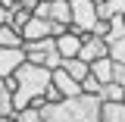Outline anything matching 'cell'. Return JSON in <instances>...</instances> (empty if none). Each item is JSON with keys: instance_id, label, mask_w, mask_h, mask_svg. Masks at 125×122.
Instances as JSON below:
<instances>
[{"instance_id": "obj_3", "label": "cell", "mask_w": 125, "mask_h": 122, "mask_svg": "<svg viewBox=\"0 0 125 122\" xmlns=\"http://www.w3.org/2000/svg\"><path fill=\"white\" fill-rule=\"evenodd\" d=\"M25 60L47 66V69H60L62 66V53L56 47V38H41V41H25Z\"/></svg>"}, {"instance_id": "obj_8", "label": "cell", "mask_w": 125, "mask_h": 122, "mask_svg": "<svg viewBox=\"0 0 125 122\" xmlns=\"http://www.w3.org/2000/svg\"><path fill=\"white\" fill-rule=\"evenodd\" d=\"M53 85L62 91V97H78V94H84V91H81V81L72 78L62 66H60V69H53Z\"/></svg>"}, {"instance_id": "obj_17", "label": "cell", "mask_w": 125, "mask_h": 122, "mask_svg": "<svg viewBox=\"0 0 125 122\" xmlns=\"http://www.w3.org/2000/svg\"><path fill=\"white\" fill-rule=\"evenodd\" d=\"M10 113H16L13 110V91L3 85V78H0V116H10Z\"/></svg>"}, {"instance_id": "obj_23", "label": "cell", "mask_w": 125, "mask_h": 122, "mask_svg": "<svg viewBox=\"0 0 125 122\" xmlns=\"http://www.w3.org/2000/svg\"><path fill=\"white\" fill-rule=\"evenodd\" d=\"M44 97H47V103H60V100H62V91L56 88V85H50V88L44 91Z\"/></svg>"}, {"instance_id": "obj_7", "label": "cell", "mask_w": 125, "mask_h": 122, "mask_svg": "<svg viewBox=\"0 0 125 122\" xmlns=\"http://www.w3.org/2000/svg\"><path fill=\"white\" fill-rule=\"evenodd\" d=\"M56 47H60L62 60H66V56H78V53H81V31L69 25V31L56 38Z\"/></svg>"}, {"instance_id": "obj_14", "label": "cell", "mask_w": 125, "mask_h": 122, "mask_svg": "<svg viewBox=\"0 0 125 122\" xmlns=\"http://www.w3.org/2000/svg\"><path fill=\"white\" fill-rule=\"evenodd\" d=\"M22 44H25L22 31H16L10 22H3L0 25V47H22Z\"/></svg>"}, {"instance_id": "obj_10", "label": "cell", "mask_w": 125, "mask_h": 122, "mask_svg": "<svg viewBox=\"0 0 125 122\" xmlns=\"http://www.w3.org/2000/svg\"><path fill=\"white\" fill-rule=\"evenodd\" d=\"M62 69L72 78H78V81H84V78L91 75V63L81 60V56H66V60H62Z\"/></svg>"}, {"instance_id": "obj_27", "label": "cell", "mask_w": 125, "mask_h": 122, "mask_svg": "<svg viewBox=\"0 0 125 122\" xmlns=\"http://www.w3.org/2000/svg\"><path fill=\"white\" fill-rule=\"evenodd\" d=\"M0 122H19V119H16V113H10V116H0Z\"/></svg>"}, {"instance_id": "obj_26", "label": "cell", "mask_w": 125, "mask_h": 122, "mask_svg": "<svg viewBox=\"0 0 125 122\" xmlns=\"http://www.w3.org/2000/svg\"><path fill=\"white\" fill-rule=\"evenodd\" d=\"M3 22H10V6L0 0V25H3Z\"/></svg>"}, {"instance_id": "obj_1", "label": "cell", "mask_w": 125, "mask_h": 122, "mask_svg": "<svg viewBox=\"0 0 125 122\" xmlns=\"http://www.w3.org/2000/svg\"><path fill=\"white\" fill-rule=\"evenodd\" d=\"M103 100L94 94H78V97H62L60 103H47L44 113L47 122H100Z\"/></svg>"}, {"instance_id": "obj_29", "label": "cell", "mask_w": 125, "mask_h": 122, "mask_svg": "<svg viewBox=\"0 0 125 122\" xmlns=\"http://www.w3.org/2000/svg\"><path fill=\"white\" fill-rule=\"evenodd\" d=\"M94 3H97V6H103V3H109V0H94Z\"/></svg>"}, {"instance_id": "obj_13", "label": "cell", "mask_w": 125, "mask_h": 122, "mask_svg": "<svg viewBox=\"0 0 125 122\" xmlns=\"http://www.w3.org/2000/svg\"><path fill=\"white\" fill-rule=\"evenodd\" d=\"M113 69H116V60H109V56H100V60L91 63V75L100 78L103 85H106V81H113Z\"/></svg>"}, {"instance_id": "obj_9", "label": "cell", "mask_w": 125, "mask_h": 122, "mask_svg": "<svg viewBox=\"0 0 125 122\" xmlns=\"http://www.w3.org/2000/svg\"><path fill=\"white\" fill-rule=\"evenodd\" d=\"M22 38H25V41H41V38H53V34H50V19L31 16V19H28V25L22 28Z\"/></svg>"}, {"instance_id": "obj_12", "label": "cell", "mask_w": 125, "mask_h": 122, "mask_svg": "<svg viewBox=\"0 0 125 122\" xmlns=\"http://www.w3.org/2000/svg\"><path fill=\"white\" fill-rule=\"evenodd\" d=\"M50 22L72 25V0H50Z\"/></svg>"}, {"instance_id": "obj_6", "label": "cell", "mask_w": 125, "mask_h": 122, "mask_svg": "<svg viewBox=\"0 0 125 122\" xmlns=\"http://www.w3.org/2000/svg\"><path fill=\"white\" fill-rule=\"evenodd\" d=\"M25 63V47H0V78L13 75Z\"/></svg>"}, {"instance_id": "obj_24", "label": "cell", "mask_w": 125, "mask_h": 122, "mask_svg": "<svg viewBox=\"0 0 125 122\" xmlns=\"http://www.w3.org/2000/svg\"><path fill=\"white\" fill-rule=\"evenodd\" d=\"M113 81H119L125 88V63H116V69H113Z\"/></svg>"}, {"instance_id": "obj_25", "label": "cell", "mask_w": 125, "mask_h": 122, "mask_svg": "<svg viewBox=\"0 0 125 122\" xmlns=\"http://www.w3.org/2000/svg\"><path fill=\"white\" fill-rule=\"evenodd\" d=\"M66 31H69L66 22H50V34H53V38H60V34H66Z\"/></svg>"}, {"instance_id": "obj_5", "label": "cell", "mask_w": 125, "mask_h": 122, "mask_svg": "<svg viewBox=\"0 0 125 122\" xmlns=\"http://www.w3.org/2000/svg\"><path fill=\"white\" fill-rule=\"evenodd\" d=\"M81 60H100V56H109V44L103 41V38H97V34H91V31H84L81 34V53H78Z\"/></svg>"}, {"instance_id": "obj_11", "label": "cell", "mask_w": 125, "mask_h": 122, "mask_svg": "<svg viewBox=\"0 0 125 122\" xmlns=\"http://www.w3.org/2000/svg\"><path fill=\"white\" fill-rule=\"evenodd\" d=\"M100 122H125V103L122 100H103Z\"/></svg>"}, {"instance_id": "obj_30", "label": "cell", "mask_w": 125, "mask_h": 122, "mask_svg": "<svg viewBox=\"0 0 125 122\" xmlns=\"http://www.w3.org/2000/svg\"><path fill=\"white\" fill-rule=\"evenodd\" d=\"M122 19H125V13H122Z\"/></svg>"}, {"instance_id": "obj_20", "label": "cell", "mask_w": 125, "mask_h": 122, "mask_svg": "<svg viewBox=\"0 0 125 122\" xmlns=\"http://www.w3.org/2000/svg\"><path fill=\"white\" fill-rule=\"evenodd\" d=\"M81 91H84V94H94V97H100V91H103V81H100V78H94V75H88L84 81H81Z\"/></svg>"}, {"instance_id": "obj_28", "label": "cell", "mask_w": 125, "mask_h": 122, "mask_svg": "<svg viewBox=\"0 0 125 122\" xmlns=\"http://www.w3.org/2000/svg\"><path fill=\"white\" fill-rule=\"evenodd\" d=\"M3 3H6V6H10V10H13V6H16V3H19V0H3Z\"/></svg>"}, {"instance_id": "obj_18", "label": "cell", "mask_w": 125, "mask_h": 122, "mask_svg": "<svg viewBox=\"0 0 125 122\" xmlns=\"http://www.w3.org/2000/svg\"><path fill=\"white\" fill-rule=\"evenodd\" d=\"M16 119H19V122H47V119H44V113H41L38 107H25V110H19V113H16Z\"/></svg>"}, {"instance_id": "obj_19", "label": "cell", "mask_w": 125, "mask_h": 122, "mask_svg": "<svg viewBox=\"0 0 125 122\" xmlns=\"http://www.w3.org/2000/svg\"><path fill=\"white\" fill-rule=\"evenodd\" d=\"M109 44V60L125 63V38H116V41H106Z\"/></svg>"}, {"instance_id": "obj_2", "label": "cell", "mask_w": 125, "mask_h": 122, "mask_svg": "<svg viewBox=\"0 0 125 122\" xmlns=\"http://www.w3.org/2000/svg\"><path fill=\"white\" fill-rule=\"evenodd\" d=\"M16 78H19V91H22V94H28V97H41V94L53 85V69L25 60L19 69H16Z\"/></svg>"}, {"instance_id": "obj_21", "label": "cell", "mask_w": 125, "mask_h": 122, "mask_svg": "<svg viewBox=\"0 0 125 122\" xmlns=\"http://www.w3.org/2000/svg\"><path fill=\"white\" fill-rule=\"evenodd\" d=\"M25 107H31V97H28V94H22V91H16V94H13V110L19 113V110H25Z\"/></svg>"}, {"instance_id": "obj_15", "label": "cell", "mask_w": 125, "mask_h": 122, "mask_svg": "<svg viewBox=\"0 0 125 122\" xmlns=\"http://www.w3.org/2000/svg\"><path fill=\"white\" fill-rule=\"evenodd\" d=\"M34 16V10H28V6H22V3H16L13 10H10V25H13L16 31H22L25 25H28V19Z\"/></svg>"}, {"instance_id": "obj_4", "label": "cell", "mask_w": 125, "mask_h": 122, "mask_svg": "<svg viewBox=\"0 0 125 122\" xmlns=\"http://www.w3.org/2000/svg\"><path fill=\"white\" fill-rule=\"evenodd\" d=\"M97 19H100V13H97V3L94 0H72V28H78L81 34L84 31H94Z\"/></svg>"}, {"instance_id": "obj_22", "label": "cell", "mask_w": 125, "mask_h": 122, "mask_svg": "<svg viewBox=\"0 0 125 122\" xmlns=\"http://www.w3.org/2000/svg\"><path fill=\"white\" fill-rule=\"evenodd\" d=\"M91 34H97V38H106L109 34V19H103V16H100V19H97V25H94V31Z\"/></svg>"}, {"instance_id": "obj_16", "label": "cell", "mask_w": 125, "mask_h": 122, "mask_svg": "<svg viewBox=\"0 0 125 122\" xmlns=\"http://www.w3.org/2000/svg\"><path fill=\"white\" fill-rule=\"evenodd\" d=\"M100 100H125V88L119 81H106L103 91H100Z\"/></svg>"}, {"instance_id": "obj_31", "label": "cell", "mask_w": 125, "mask_h": 122, "mask_svg": "<svg viewBox=\"0 0 125 122\" xmlns=\"http://www.w3.org/2000/svg\"><path fill=\"white\" fill-rule=\"evenodd\" d=\"M122 103H125V100H122Z\"/></svg>"}]
</instances>
